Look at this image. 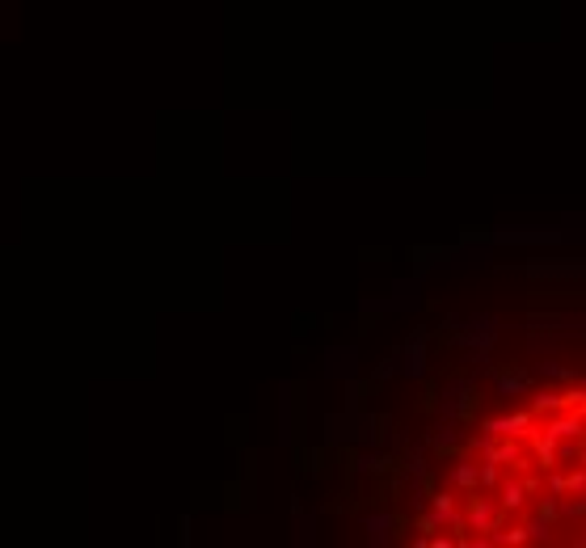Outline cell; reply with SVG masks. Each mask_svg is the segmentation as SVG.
Wrapping results in <instances>:
<instances>
[{"label":"cell","instance_id":"6da1fadb","mask_svg":"<svg viewBox=\"0 0 586 548\" xmlns=\"http://www.w3.org/2000/svg\"><path fill=\"white\" fill-rule=\"evenodd\" d=\"M439 506L464 544L586 548V388H544L490 418L456 456Z\"/></svg>","mask_w":586,"mask_h":548}]
</instances>
